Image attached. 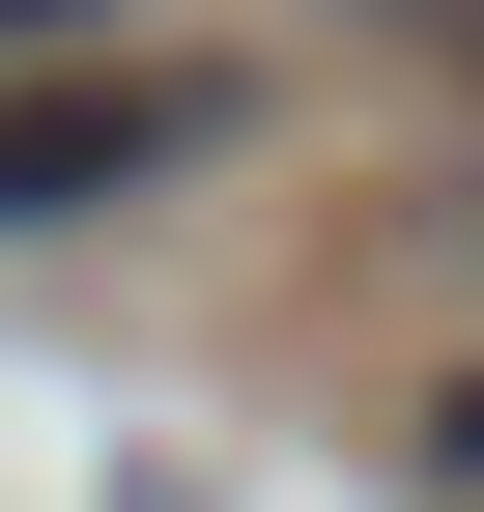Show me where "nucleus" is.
Instances as JSON below:
<instances>
[{
  "instance_id": "nucleus-2",
  "label": "nucleus",
  "mask_w": 484,
  "mask_h": 512,
  "mask_svg": "<svg viewBox=\"0 0 484 512\" xmlns=\"http://www.w3.org/2000/svg\"><path fill=\"white\" fill-rule=\"evenodd\" d=\"M86 29H114V0H0V57H86Z\"/></svg>"
},
{
  "instance_id": "nucleus-1",
  "label": "nucleus",
  "mask_w": 484,
  "mask_h": 512,
  "mask_svg": "<svg viewBox=\"0 0 484 512\" xmlns=\"http://www.w3.org/2000/svg\"><path fill=\"white\" fill-rule=\"evenodd\" d=\"M200 143H228V86H200V57H114V86H29V114H0V228H114L143 171H200Z\"/></svg>"
}]
</instances>
